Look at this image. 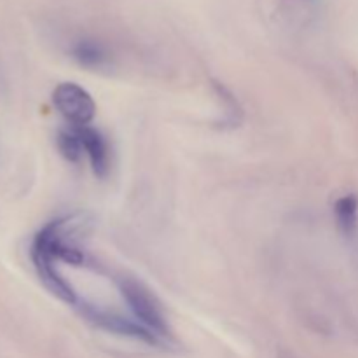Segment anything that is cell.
Instances as JSON below:
<instances>
[{
  "mask_svg": "<svg viewBox=\"0 0 358 358\" xmlns=\"http://www.w3.org/2000/svg\"><path fill=\"white\" fill-rule=\"evenodd\" d=\"M115 283H117L119 292H121L124 303L128 304L133 318L161 341H166L170 338V327H168L166 317H164V311L157 297L140 280L133 278V276L121 275L115 278Z\"/></svg>",
  "mask_w": 358,
  "mask_h": 358,
  "instance_id": "cell-1",
  "label": "cell"
},
{
  "mask_svg": "<svg viewBox=\"0 0 358 358\" xmlns=\"http://www.w3.org/2000/svg\"><path fill=\"white\" fill-rule=\"evenodd\" d=\"M52 103L72 128L90 126L96 115L93 96L76 83H62L52 91Z\"/></svg>",
  "mask_w": 358,
  "mask_h": 358,
  "instance_id": "cell-2",
  "label": "cell"
},
{
  "mask_svg": "<svg viewBox=\"0 0 358 358\" xmlns=\"http://www.w3.org/2000/svg\"><path fill=\"white\" fill-rule=\"evenodd\" d=\"M76 131L80 140L83 154H86L90 159L93 173L100 178L107 177L110 170V147H108L107 138L91 126H80V128H76Z\"/></svg>",
  "mask_w": 358,
  "mask_h": 358,
  "instance_id": "cell-3",
  "label": "cell"
},
{
  "mask_svg": "<svg viewBox=\"0 0 358 358\" xmlns=\"http://www.w3.org/2000/svg\"><path fill=\"white\" fill-rule=\"evenodd\" d=\"M70 56L86 69H101L110 62L107 48L94 38H79L70 48Z\"/></svg>",
  "mask_w": 358,
  "mask_h": 358,
  "instance_id": "cell-4",
  "label": "cell"
},
{
  "mask_svg": "<svg viewBox=\"0 0 358 358\" xmlns=\"http://www.w3.org/2000/svg\"><path fill=\"white\" fill-rule=\"evenodd\" d=\"M334 217L338 229L345 238H353L358 231V198L355 194H346L336 201Z\"/></svg>",
  "mask_w": 358,
  "mask_h": 358,
  "instance_id": "cell-5",
  "label": "cell"
},
{
  "mask_svg": "<svg viewBox=\"0 0 358 358\" xmlns=\"http://www.w3.org/2000/svg\"><path fill=\"white\" fill-rule=\"evenodd\" d=\"M56 143H58V150L62 152V156L70 163H77L83 156V147H80V140L77 136L76 128L62 129L58 133Z\"/></svg>",
  "mask_w": 358,
  "mask_h": 358,
  "instance_id": "cell-6",
  "label": "cell"
}]
</instances>
